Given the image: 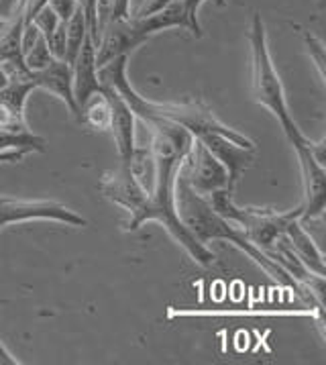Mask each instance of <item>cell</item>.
Masks as SVG:
<instances>
[{"label":"cell","mask_w":326,"mask_h":365,"mask_svg":"<svg viewBox=\"0 0 326 365\" xmlns=\"http://www.w3.org/2000/svg\"><path fill=\"white\" fill-rule=\"evenodd\" d=\"M137 118L143 120V125L151 133V145L149 147L153 153V163H155V180H153V188L147 194L143 206L135 215H131L125 229L137 231L141 225L155 220L172 235V239L192 257L194 262L200 265H212L216 259L214 253L186 229V225L179 220L178 210L174 205V182H176L182 161L192 147V133L186 131L178 123H172L165 118L149 117V115Z\"/></svg>","instance_id":"1"},{"label":"cell","mask_w":326,"mask_h":365,"mask_svg":"<svg viewBox=\"0 0 326 365\" xmlns=\"http://www.w3.org/2000/svg\"><path fill=\"white\" fill-rule=\"evenodd\" d=\"M174 205H176V210H178L179 220L186 225V229L200 243H204V245L210 243V241H228V243H233L235 247L245 251L257 265H261L267 272V276H271L275 282H280L282 286L292 288L298 296L306 298L310 304L316 302V307L325 308V302H318L312 296L310 290H306L302 284H298L296 279L292 278L280 263L273 262L265 251L255 247L237 225H233L231 220L223 219L219 212H214L210 208V205H208L206 198L196 194L190 188V184L184 180V175H179V172L176 175V182H174Z\"/></svg>","instance_id":"2"},{"label":"cell","mask_w":326,"mask_h":365,"mask_svg":"<svg viewBox=\"0 0 326 365\" xmlns=\"http://www.w3.org/2000/svg\"><path fill=\"white\" fill-rule=\"evenodd\" d=\"M127 61H129V56H119V58L106 61L104 66L98 68V80H100V84H110L119 90L120 96L131 106L135 117L149 115V117L165 118V120L182 125L186 131L192 133V137H200L206 133H219V135L233 139L238 145L255 149V143L249 137L224 125L204 103H153V101H147L145 96H141L127 76Z\"/></svg>","instance_id":"3"},{"label":"cell","mask_w":326,"mask_h":365,"mask_svg":"<svg viewBox=\"0 0 326 365\" xmlns=\"http://www.w3.org/2000/svg\"><path fill=\"white\" fill-rule=\"evenodd\" d=\"M249 45H251V82L255 103L265 106L267 110L278 118V123L282 125L283 135L288 137L292 147L306 143L308 137L300 131V127H298L292 113H290L282 78L275 70V63H273L271 53H269L265 25H263L259 13L253 15L251 29H249Z\"/></svg>","instance_id":"4"},{"label":"cell","mask_w":326,"mask_h":365,"mask_svg":"<svg viewBox=\"0 0 326 365\" xmlns=\"http://www.w3.org/2000/svg\"><path fill=\"white\" fill-rule=\"evenodd\" d=\"M178 172L190 184V188L200 196H208V194H212L214 190H221V188H231L226 168L196 137H194L192 147L186 153Z\"/></svg>","instance_id":"5"},{"label":"cell","mask_w":326,"mask_h":365,"mask_svg":"<svg viewBox=\"0 0 326 365\" xmlns=\"http://www.w3.org/2000/svg\"><path fill=\"white\" fill-rule=\"evenodd\" d=\"M27 220H56L70 227H86V219L56 200H19L0 196V229Z\"/></svg>","instance_id":"6"},{"label":"cell","mask_w":326,"mask_h":365,"mask_svg":"<svg viewBox=\"0 0 326 365\" xmlns=\"http://www.w3.org/2000/svg\"><path fill=\"white\" fill-rule=\"evenodd\" d=\"M300 172H302V188H304V202H302V217L300 220L322 219L326 206V170L325 163L316 161L310 151V139L306 143L294 145Z\"/></svg>","instance_id":"7"},{"label":"cell","mask_w":326,"mask_h":365,"mask_svg":"<svg viewBox=\"0 0 326 365\" xmlns=\"http://www.w3.org/2000/svg\"><path fill=\"white\" fill-rule=\"evenodd\" d=\"M145 41H147V37L141 33L135 19L115 16L100 29V37H98V45H96V66L100 68L110 59L119 58V56H129Z\"/></svg>","instance_id":"8"},{"label":"cell","mask_w":326,"mask_h":365,"mask_svg":"<svg viewBox=\"0 0 326 365\" xmlns=\"http://www.w3.org/2000/svg\"><path fill=\"white\" fill-rule=\"evenodd\" d=\"M100 192L104 194V198H108L112 205L125 208L129 215H135L143 206L149 194L133 175L129 163H122V161H120L119 170L104 174L100 180Z\"/></svg>","instance_id":"9"},{"label":"cell","mask_w":326,"mask_h":365,"mask_svg":"<svg viewBox=\"0 0 326 365\" xmlns=\"http://www.w3.org/2000/svg\"><path fill=\"white\" fill-rule=\"evenodd\" d=\"M100 90L106 96V101L110 104V125L108 129L112 131V137L117 141V149H119V158L122 163H129L131 155H133L135 145V113L127 101L120 96L117 88L110 84H100Z\"/></svg>","instance_id":"10"},{"label":"cell","mask_w":326,"mask_h":365,"mask_svg":"<svg viewBox=\"0 0 326 365\" xmlns=\"http://www.w3.org/2000/svg\"><path fill=\"white\" fill-rule=\"evenodd\" d=\"M196 139H200L212 151V155L226 168L228 184H231V188H235L243 172L253 163L255 149L238 145L233 139H228L224 135H219V133H206V135H200Z\"/></svg>","instance_id":"11"},{"label":"cell","mask_w":326,"mask_h":365,"mask_svg":"<svg viewBox=\"0 0 326 365\" xmlns=\"http://www.w3.org/2000/svg\"><path fill=\"white\" fill-rule=\"evenodd\" d=\"M72 88L78 108L88 101L92 94L100 92L98 80V66H96V45L92 41L90 33L84 37L82 47L72 63Z\"/></svg>","instance_id":"12"},{"label":"cell","mask_w":326,"mask_h":365,"mask_svg":"<svg viewBox=\"0 0 326 365\" xmlns=\"http://www.w3.org/2000/svg\"><path fill=\"white\" fill-rule=\"evenodd\" d=\"M33 80H35V86L56 94L60 101L65 103L68 110L75 118H80V108L75 104L74 88H72V66L68 61L53 59L41 72H33Z\"/></svg>","instance_id":"13"},{"label":"cell","mask_w":326,"mask_h":365,"mask_svg":"<svg viewBox=\"0 0 326 365\" xmlns=\"http://www.w3.org/2000/svg\"><path fill=\"white\" fill-rule=\"evenodd\" d=\"M285 239L290 243V247L294 249V253L298 255V259L306 265V269L316 274V276H325V255L318 249L316 241L312 239V235L304 229L300 217L292 219L285 227Z\"/></svg>","instance_id":"14"},{"label":"cell","mask_w":326,"mask_h":365,"mask_svg":"<svg viewBox=\"0 0 326 365\" xmlns=\"http://www.w3.org/2000/svg\"><path fill=\"white\" fill-rule=\"evenodd\" d=\"M47 141L31 131H9L0 127V153L2 151H23V153H45Z\"/></svg>","instance_id":"15"},{"label":"cell","mask_w":326,"mask_h":365,"mask_svg":"<svg viewBox=\"0 0 326 365\" xmlns=\"http://www.w3.org/2000/svg\"><path fill=\"white\" fill-rule=\"evenodd\" d=\"M78 120L92 127L94 131H106L108 129V125H110V104L102 94V90L92 94L88 101L82 104Z\"/></svg>","instance_id":"16"},{"label":"cell","mask_w":326,"mask_h":365,"mask_svg":"<svg viewBox=\"0 0 326 365\" xmlns=\"http://www.w3.org/2000/svg\"><path fill=\"white\" fill-rule=\"evenodd\" d=\"M86 35H88V23H86V16L82 13V9L78 6L74 15L65 21V61L70 66L74 63Z\"/></svg>","instance_id":"17"},{"label":"cell","mask_w":326,"mask_h":365,"mask_svg":"<svg viewBox=\"0 0 326 365\" xmlns=\"http://www.w3.org/2000/svg\"><path fill=\"white\" fill-rule=\"evenodd\" d=\"M53 56H51V51H49V47H47V41H45V37L41 35L39 39H37V43L31 47L29 51L23 56V61H25V66H27V70L29 72H41L43 68H47L51 61H53Z\"/></svg>","instance_id":"18"},{"label":"cell","mask_w":326,"mask_h":365,"mask_svg":"<svg viewBox=\"0 0 326 365\" xmlns=\"http://www.w3.org/2000/svg\"><path fill=\"white\" fill-rule=\"evenodd\" d=\"M0 127L9 131H29V125L25 120V113L16 110L9 104L0 103Z\"/></svg>","instance_id":"19"},{"label":"cell","mask_w":326,"mask_h":365,"mask_svg":"<svg viewBox=\"0 0 326 365\" xmlns=\"http://www.w3.org/2000/svg\"><path fill=\"white\" fill-rule=\"evenodd\" d=\"M304 45H306V51H308V56L314 61V66H316V70H318V76H320V80H325V63H326V53H325V43L316 37V35H312V33H304Z\"/></svg>","instance_id":"20"},{"label":"cell","mask_w":326,"mask_h":365,"mask_svg":"<svg viewBox=\"0 0 326 365\" xmlns=\"http://www.w3.org/2000/svg\"><path fill=\"white\" fill-rule=\"evenodd\" d=\"M31 23L41 31L43 37H49L53 31L58 29V25H60L61 21L60 16L53 13V9H51L49 4H45V6H41V9L35 13V16L31 19Z\"/></svg>","instance_id":"21"},{"label":"cell","mask_w":326,"mask_h":365,"mask_svg":"<svg viewBox=\"0 0 326 365\" xmlns=\"http://www.w3.org/2000/svg\"><path fill=\"white\" fill-rule=\"evenodd\" d=\"M47 47L51 51V56L56 59H63L65 61V23L61 21L58 25V29L53 31L49 37H45Z\"/></svg>","instance_id":"22"},{"label":"cell","mask_w":326,"mask_h":365,"mask_svg":"<svg viewBox=\"0 0 326 365\" xmlns=\"http://www.w3.org/2000/svg\"><path fill=\"white\" fill-rule=\"evenodd\" d=\"M78 6L82 9V13L86 16L88 23V33L92 37L94 45H98V19H96V0H75Z\"/></svg>","instance_id":"23"},{"label":"cell","mask_w":326,"mask_h":365,"mask_svg":"<svg viewBox=\"0 0 326 365\" xmlns=\"http://www.w3.org/2000/svg\"><path fill=\"white\" fill-rule=\"evenodd\" d=\"M47 4L53 9V13L60 16V21H63V23L74 15L75 9H78V2L75 0H49Z\"/></svg>","instance_id":"24"},{"label":"cell","mask_w":326,"mask_h":365,"mask_svg":"<svg viewBox=\"0 0 326 365\" xmlns=\"http://www.w3.org/2000/svg\"><path fill=\"white\" fill-rule=\"evenodd\" d=\"M0 365H21V361L16 359L15 355L4 347L2 341H0Z\"/></svg>","instance_id":"25"},{"label":"cell","mask_w":326,"mask_h":365,"mask_svg":"<svg viewBox=\"0 0 326 365\" xmlns=\"http://www.w3.org/2000/svg\"><path fill=\"white\" fill-rule=\"evenodd\" d=\"M25 155H27V153H23V151H2V153H0V165H2V163H15V161H21Z\"/></svg>","instance_id":"26"},{"label":"cell","mask_w":326,"mask_h":365,"mask_svg":"<svg viewBox=\"0 0 326 365\" xmlns=\"http://www.w3.org/2000/svg\"><path fill=\"white\" fill-rule=\"evenodd\" d=\"M16 0H0V16H9L15 9Z\"/></svg>","instance_id":"27"},{"label":"cell","mask_w":326,"mask_h":365,"mask_svg":"<svg viewBox=\"0 0 326 365\" xmlns=\"http://www.w3.org/2000/svg\"><path fill=\"white\" fill-rule=\"evenodd\" d=\"M184 4H186V9L192 13V15L198 16V11H200V6L204 4V0H182Z\"/></svg>","instance_id":"28"},{"label":"cell","mask_w":326,"mask_h":365,"mask_svg":"<svg viewBox=\"0 0 326 365\" xmlns=\"http://www.w3.org/2000/svg\"><path fill=\"white\" fill-rule=\"evenodd\" d=\"M9 21H11V16H0V31L4 29L6 25H9Z\"/></svg>","instance_id":"29"},{"label":"cell","mask_w":326,"mask_h":365,"mask_svg":"<svg viewBox=\"0 0 326 365\" xmlns=\"http://www.w3.org/2000/svg\"><path fill=\"white\" fill-rule=\"evenodd\" d=\"M129 6H131V4H129Z\"/></svg>","instance_id":"30"}]
</instances>
